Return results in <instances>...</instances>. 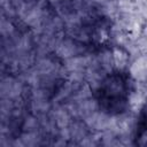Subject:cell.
I'll use <instances>...</instances> for the list:
<instances>
[{"instance_id":"2","label":"cell","mask_w":147,"mask_h":147,"mask_svg":"<svg viewBox=\"0 0 147 147\" xmlns=\"http://www.w3.org/2000/svg\"><path fill=\"white\" fill-rule=\"evenodd\" d=\"M144 110H145V115H146V117H147V101H146V103H145V108H144Z\"/></svg>"},{"instance_id":"1","label":"cell","mask_w":147,"mask_h":147,"mask_svg":"<svg viewBox=\"0 0 147 147\" xmlns=\"http://www.w3.org/2000/svg\"><path fill=\"white\" fill-rule=\"evenodd\" d=\"M113 57H114V62L115 65L118 69H124L127 65V61H129V53L122 48V47H115L113 51Z\"/></svg>"}]
</instances>
